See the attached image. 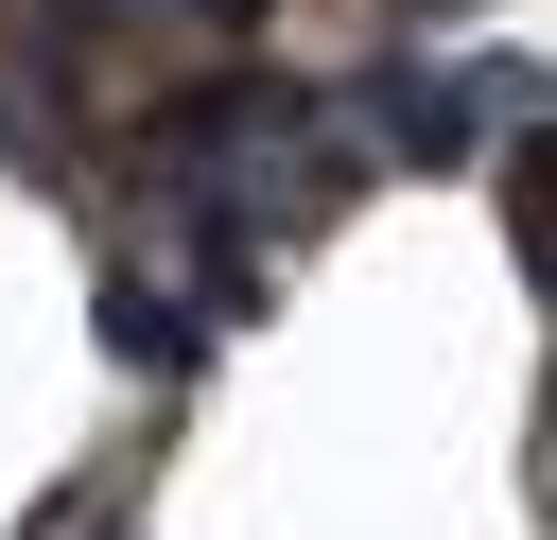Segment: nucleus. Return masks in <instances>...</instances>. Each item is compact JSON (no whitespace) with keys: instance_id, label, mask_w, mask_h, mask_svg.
I'll return each instance as SVG.
<instances>
[{"instance_id":"f257e3e1","label":"nucleus","mask_w":557,"mask_h":540,"mask_svg":"<svg viewBox=\"0 0 557 540\" xmlns=\"http://www.w3.org/2000/svg\"><path fill=\"white\" fill-rule=\"evenodd\" d=\"M366 122H383V157H418V174H453V157H470V87H435V70H383V87H366Z\"/></svg>"},{"instance_id":"f03ea898","label":"nucleus","mask_w":557,"mask_h":540,"mask_svg":"<svg viewBox=\"0 0 557 540\" xmlns=\"http://www.w3.org/2000/svg\"><path fill=\"white\" fill-rule=\"evenodd\" d=\"M104 348H122V366H191V348H209V314H191V296H157V279H104Z\"/></svg>"},{"instance_id":"7ed1b4c3","label":"nucleus","mask_w":557,"mask_h":540,"mask_svg":"<svg viewBox=\"0 0 557 540\" xmlns=\"http://www.w3.org/2000/svg\"><path fill=\"white\" fill-rule=\"evenodd\" d=\"M505 226H522V261L557 279V122H540V139L505 157Z\"/></svg>"},{"instance_id":"20e7f679","label":"nucleus","mask_w":557,"mask_h":540,"mask_svg":"<svg viewBox=\"0 0 557 540\" xmlns=\"http://www.w3.org/2000/svg\"><path fill=\"white\" fill-rule=\"evenodd\" d=\"M209 17H261V0H209Z\"/></svg>"}]
</instances>
